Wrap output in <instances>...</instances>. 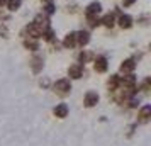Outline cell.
<instances>
[{
    "mask_svg": "<svg viewBox=\"0 0 151 146\" xmlns=\"http://www.w3.org/2000/svg\"><path fill=\"white\" fill-rule=\"evenodd\" d=\"M53 90H55V93L65 97V95H68L70 92H71V83H70L68 78H60V80L53 85Z\"/></svg>",
    "mask_w": 151,
    "mask_h": 146,
    "instance_id": "obj_1",
    "label": "cell"
},
{
    "mask_svg": "<svg viewBox=\"0 0 151 146\" xmlns=\"http://www.w3.org/2000/svg\"><path fill=\"white\" fill-rule=\"evenodd\" d=\"M150 117H151V105H143L139 109V114H137V122L139 124H148L150 122Z\"/></svg>",
    "mask_w": 151,
    "mask_h": 146,
    "instance_id": "obj_2",
    "label": "cell"
},
{
    "mask_svg": "<svg viewBox=\"0 0 151 146\" xmlns=\"http://www.w3.org/2000/svg\"><path fill=\"white\" fill-rule=\"evenodd\" d=\"M83 104H85V107H95L97 104H99V93L93 90H90L85 93V97H83Z\"/></svg>",
    "mask_w": 151,
    "mask_h": 146,
    "instance_id": "obj_3",
    "label": "cell"
},
{
    "mask_svg": "<svg viewBox=\"0 0 151 146\" xmlns=\"http://www.w3.org/2000/svg\"><path fill=\"white\" fill-rule=\"evenodd\" d=\"M82 75H83V65L82 63H75V65H71L68 68V77L73 78V80L82 78Z\"/></svg>",
    "mask_w": 151,
    "mask_h": 146,
    "instance_id": "obj_4",
    "label": "cell"
},
{
    "mask_svg": "<svg viewBox=\"0 0 151 146\" xmlns=\"http://www.w3.org/2000/svg\"><path fill=\"white\" fill-rule=\"evenodd\" d=\"M68 112H70V109H68V105H66V104H58L55 109H53V114H55L58 119L68 117Z\"/></svg>",
    "mask_w": 151,
    "mask_h": 146,
    "instance_id": "obj_5",
    "label": "cell"
},
{
    "mask_svg": "<svg viewBox=\"0 0 151 146\" xmlns=\"http://www.w3.org/2000/svg\"><path fill=\"white\" fill-rule=\"evenodd\" d=\"M93 68H95L97 73H104V71H107V60L100 56V58H97L95 60V65H93Z\"/></svg>",
    "mask_w": 151,
    "mask_h": 146,
    "instance_id": "obj_6",
    "label": "cell"
},
{
    "mask_svg": "<svg viewBox=\"0 0 151 146\" xmlns=\"http://www.w3.org/2000/svg\"><path fill=\"white\" fill-rule=\"evenodd\" d=\"M134 68H136L134 60H126V61H122V65H121V71H124V73H131Z\"/></svg>",
    "mask_w": 151,
    "mask_h": 146,
    "instance_id": "obj_7",
    "label": "cell"
},
{
    "mask_svg": "<svg viewBox=\"0 0 151 146\" xmlns=\"http://www.w3.org/2000/svg\"><path fill=\"white\" fill-rule=\"evenodd\" d=\"M107 87H109V90H116L117 87H119V77L117 75H110V78L107 80Z\"/></svg>",
    "mask_w": 151,
    "mask_h": 146,
    "instance_id": "obj_8",
    "label": "cell"
},
{
    "mask_svg": "<svg viewBox=\"0 0 151 146\" xmlns=\"http://www.w3.org/2000/svg\"><path fill=\"white\" fill-rule=\"evenodd\" d=\"M63 44H65L66 48H73V46L76 44V34H73V32L68 34L66 37H65V42H63Z\"/></svg>",
    "mask_w": 151,
    "mask_h": 146,
    "instance_id": "obj_9",
    "label": "cell"
},
{
    "mask_svg": "<svg viewBox=\"0 0 151 146\" xmlns=\"http://www.w3.org/2000/svg\"><path fill=\"white\" fill-rule=\"evenodd\" d=\"M31 66H32V71H34V73H39L41 68H42V60L41 58H34V60L31 61Z\"/></svg>",
    "mask_w": 151,
    "mask_h": 146,
    "instance_id": "obj_10",
    "label": "cell"
},
{
    "mask_svg": "<svg viewBox=\"0 0 151 146\" xmlns=\"http://www.w3.org/2000/svg\"><path fill=\"white\" fill-rule=\"evenodd\" d=\"M76 41L80 42V44H87V42L90 41V37H88L87 32H78V34H76Z\"/></svg>",
    "mask_w": 151,
    "mask_h": 146,
    "instance_id": "obj_11",
    "label": "cell"
},
{
    "mask_svg": "<svg viewBox=\"0 0 151 146\" xmlns=\"http://www.w3.org/2000/svg\"><path fill=\"white\" fill-rule=\"evenodd\" d=\"M119 22H121V27H126V29L131 27V17H129V15H122Z\"/></svg>",
    "mask_w": 151,
    "mask_h": 146,
    "instance_id": "obj_12",
    "label": "cell"
},
{
    "mask_svg": "<svg viewBox=\"0 0 151 146\" xmlns=\"http://www.w3.org/2000/svg\"><path fill=\"white\" fill-rule=\"evenodd\" d=\"M19 5H21V0H10V2H9V9H10V10L19 9Z\"/></svg>",
    "mask_w": 151,
    "mask_h": 146,
    "instance_id": "obj_13",
    "label": "cell"
},
{
    "mask_svg": "<svg viewBox=\"0 0 151 146\" xmlns=\"http://www.w3.org/2000/svg\"><path fill=\"white\" fill-rule=\"evenodd\" d=\"M99 10H100V4H90V5H88V12H90V14L99 12Z\"/></svg>",
    "mask_w": 151,
    "mask_h": 146,
    "instance_id": "obj_14",
    "label": "cell"
},
{
    "mask_svg": "<svg viewBox=\"0 0 151 146\" xmlns=\"http://www.w3.org/2000/svg\"><path fill=\"white\" fill-rule=\"evenodd\" d=\"M26 48H29V49H37V42L36 41H26Z\"/></svg>",
    "mask_w": 151,
    "mask_h": 146,
    "instance_id": "obj_15",
    "label": "cell"
},
{
    "mask_svg": "<svg viewBox=\"0 0 151 146\" xmlns=\"http://www.w3.org/2000/svg\"><path fill=\"white\" fill-rule=\"evenodd\" d=\"M104 24H105V26H112V24H114V17H112V15L104 17Z\"/></svg>",
    "mask_w": 151,
    "mask_h": 146,
    "instance_id": "obj_16",
    "label": "cell"
},
{
    "mask_svg": "<svg viewBox=\"0 0 151 146\" xmlns=\"http://www.w3.org/2000/svg\"><path fill=\"white\" fill-rule=\"evenodd\" d=\"M131 107H137L139 105V99H131Z\"/></svg>",
    "mask_w": 151,
    "mask_h": 146,
    "instance_id": "obj_17",
    "label": "cell"
},
{
    "mask_svg": "<svg viewBox=\"0 0 151 146\" xmlns=\"http://www.w3.org/2000/svg\"><path fill=\"white\" fill-rule=\"evenodd\" d=\"M132 2H134V0H124V5H131Z\"/></svg>",
    "mask_w": 151,
    "mask_h": 146,
    "instance_id": "obj_18",
    "label": "cell"
}]
</instances>
